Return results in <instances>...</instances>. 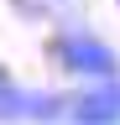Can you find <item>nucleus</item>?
Wrapping results in <instances>:
<instances>
[{"instance_id": "nucleus-3", "label": "nucleus", "mask_w": 120, "mask_h": 125, "mask_svg": "<svg viewBox=\"0 0 120 125\" xmlns=\"http://www.w3.org/2000/svg\"><path fill=\"white\" fill-rule=\"evenodd\" d=\"M68 99L63 89H32L26 94V120L32 125H68Z\"/></svg>"}, {"instance_id": "nucleus-4", "label": "nucleus", "mask_w": 120, "mask_h": 125, "mask_svg": "<svg viewBox=\"0 0 120 125\" xmlns=\"http://www.w3.org/2000/svg\"><path fill=\"white\" fill-rule=\"evenodd\" d=\"M26 94L32 89H21L16 78L0 68V120H26Z\"/></svg>"}, {"instance_id": "nucleus-2", "label": "nucleus", "mask_w": 120, "mask_h": 125, "mask_svg": "<svg viewBox=\"0 0 120 125\" xmlns=\"http://www.w3.org/2000/svg\"><path fill=\"white\" fill-rule=\"evenodd\" d=\"M68 125H120V78L115 83H84V89H73Z\"/></svg>"}, {"instance_id": "nucleus-1", "label": "nucleus", "mask_w": 120, "mask_h": 125, "mask_svg": "<svg viewBox=\"0 0 120 125\" xmlns=\"http://www.w3.org/2000/svg\"><path fill=\"white\" fill-rule=\"evenodd\" d=\"M47 52H52V62L68 78H84V83H115L120 78L115 47L104 37H94V31H57V37L47 42Z\"/></svg>"}]
</instances>
